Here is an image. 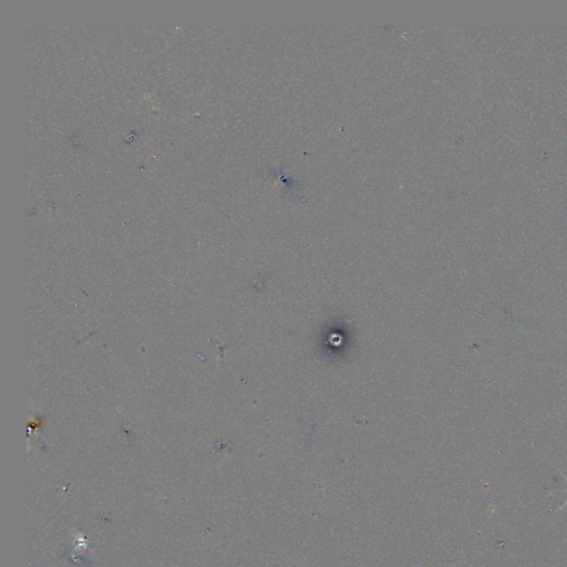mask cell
<instances>
[{
    "mask_svg": "<svg viewBox=\"0 0 567 567\" xmlns=\"http://www.w3.org/2000/svg\"><path fill=\"white\" fill-rule=\"evenodd\" d=\"M563 476H564V479H565V480H566V482H567V477H566V476H565V475H563ZM566 505H567V501H566V502H565V503H564V505H563V506H562V507H564V506H566Z\"/></svg>",
    "mask_w": 567,
    "mask_h": 567,
    "instance_id": "cell-1",
    "label": "cell"
}]
</instances>
